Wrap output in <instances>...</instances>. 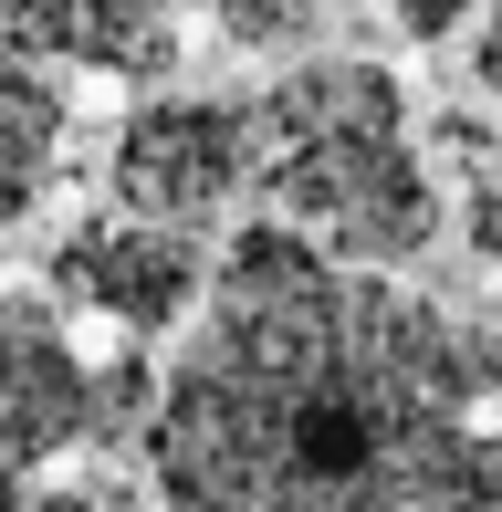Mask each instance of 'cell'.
I'll use <instances>...</instances> for the list:
<instances>
[{
    "mask_svg": "<svg viewBox=\"0 0 502 512\" xmlns=\"http://www.w3.org/2000/svg\"><path fill=\"white\" fill-rule=\"evenodd\" d=\"M492 408V335L262 220L220 251L199 345L157 377L147 481L168 512H419Z\"/></svg>",
    "mask_w": 502,
    "mask_h": 512,
    "instance_id": "6da1fadb",
    "label": "cell"
},
{
    "mask_svg": "<svg viewBox=\"0 0 502 512\" xmlns=\"http://www.w3.org/2000/svg\"><path fill=\"white\" fill-rule=\"evenodd\" d=\"M251 178L272 189L283 230L346 272H398L440 241V189L408 147L387 63H293L251 105Z\"/></svg>",
    "mask_w": 502,
    "mask_h": 512,
    "instance_id": "7a4b0ae2",
    "label": "cell"
},
{
    "mask_svg": "<svg viewBox=\"0 0 502 512\" xmlns=\"http://www.w3.org/2000/svg\"><path fill=\"white\" fill-rule=\"evenodd\" d=\"M251 189V105L231 95H157L116 126V199L126 220L199 230Z\"/></svg>",
    "mask_w": 502,
    "mask_h": 512,
    "instance_id": "3957f363",
    "label": "cell"
},
{
    "mask_svg": "<svg viewBox=\"0 0 502 512\" xmlns=\"http://www.w3.org/2000/svg\"><path fill=\"white\" fill-rule=\"evenodd\" d=\"M199 283H210L199 241L189 230H157V220H84L74 241L53 251V304L126 324L136 345L168 335V324H189Z\"/></svg>",
    "mask_w": 502,
    "mask_h": 512,
    "instance_id": "277c9868",
    "label": "cell"
},
{
    "mask_svg": "<svg viewBox=\"0 0 502 512\" xmlns=\"http://www.w3.org/2000/svg\"><path fill=\"white\" fill-rule=\"evenodd\" d=\"M84 450V356L53 293H0V471Z\"/></svg>",
    "mask_w": 502,
    "mask_h": 512,
    "instance_id": "5b68a950",
    "label": "cell"
},
{
    "mask_svg": "<svg viewBox=\"0 0 502 512\" xmlns=\"http://www.w3.org/2000/svg\"><path fill=\"white\" fill-rule=\"evenodd\" d=\"M0 42H21L32 63L157 84L178 63V11L168 0H0Z\"/></svg>",
    "mask_w": 502,
    "mask_h": 512,
    "instance_id": "8992f818",
    "label": "cell"
},
{
    "mask_svg": "<svg viewBox=\"0 0 502 512\" xmlns=\"http://www.w3.org/2000/svg\"><path fill=\"white\" fill-rule=\"evenodd\" d=\"M63 126H74V105H63V84L42 74L21 42H0V230H21L42 209L63 168Z\"/></svg>",
    "mask_w": 502,
    "mask_h": 512,
    "instance_id": "52a82bcc",
    "label": "cell"
},
{
    "mask_svg": "<svg viewBox=\"0 0 502 512\" xmlns=\"http://www.w3.org/2000/svg\"><path fill=\"white\" fill-rule=\"evenodd\" d=\"M147 418H157V356H147V345H126V356L84 366V439H95V450L147 439Z\"/></svg>",
    "mask_w": 502,
    "mask_h": 512,
    "instance_id": "ba28073f",
    "label": "cell"
},
{
    "mask_svg": "<svg viewBox=\"0 0 502 512\" xmlns=\"http://www.w3.org/2000/svg\"><path fill=\"white\" fill-rule=\"evenodd\" d=\"M419 512H502V429H471L461 460H450L440 481H429Z\"/></svg>",
    "mask_w": 502,
    "mask_h": 512,
    "instance_id": "9c48e42d",
    "label": "cell"
},
{
    "mask_svg": "<svg viewBox=\"0 0 502 512\" xmlns=\"http://www.w3.org/2000/svg\"><path fill=\"white\" fill-rule=\"evenodd\" d=\"M220 32L241 42V53H293V42H314V0H210Z\"/></svg>",
    "mask_w": 502,
    "mask_h": 512,
    "instance_id": "30bf717a",
    "label": "cell"
},
{
    "mask_svg": "<svg viewBox=\"0 0 502 512\" xmlns=\"http://www.w3.org/2000/svg\"><path fill=\"white\" fill-rule=\"evenodd\" d=\"M471 251H482V262L502 272V168H482V178H471Z\"/></svg>",
    "mask_w": 502,
    "mask_h": 512,
    "instance_id": "8fae6325",
    "label": "cell"
},
{
    "mask_svg": "<svg viewBox=\"0 0 502 512\" xmlns=\"http://www.w3.org/2000/svg\"><path fill=\"white\" fill-rule=\"evenodd\" d=\"M387 11H398L408 42H440V32H461V21H471V0H387Z\"/></svg>",
    "mask_w": 502,
    "mask_h": 512,
    "instance_id": "7c38bea8",
    "label": "cell"
},
{
    "mask_svg": "<svg viewBox=\"0 0 502 512\" xmlns=\"http://www.w3.org/2000/svg\"><path fill=\"white\" fill-rule=\"evenodd\" d=\"M42 512H147V502H136V481H74V492H63V502H42Z\"/></svg>",
    "mask_w": 502,
    "mask_h": 512,
    "instance_id": "4fadbf2b",
    "label": "cell"
},
{
    "mask_svg": "<svg viewBox=\"0 0 502 512\" xmlns=\"http://www.w3.org/2000/svg\"><path fill=\"white\" fill-rule=\"evenodd\" d=\"M471 74H482V95H492V105H502V11H492V21H482V53H471Z\"/></svg>",
    "mask_w": 502,
    "mask_h": 512,
    "instance_id": "5bb4252c",
    "label": "cell"
},
{
    "mask_svg": "<svg viewBox=\"0 0 502 512\" xmlns=\"http://www.w3.org/2000/svg\"><path fill=\"white\" fill-rule=\"evenodd\" d=\"M0 512H42V502H32V481H21V471H0Z\"/></svg>",
    "mask_w": 502,
    "mask_h": 512,
    "instance_id": "9a60e30c",
    "label": "cell"
}]
</instances>
